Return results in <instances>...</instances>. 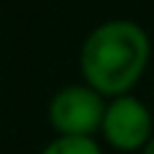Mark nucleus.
I'll use <instances>...</instances> for the list:
<instances>
[{
    "instance_id": "obj_5",
    "label": "nucleus",
    "mask_w": 154,
    "mask_h": 154,
    "mask_svg": "<svg viewBox=\"0 0 154 154\" xmlns=\"http://www.w3.org/2000/svg\"><path fill=\"white\" fill-rule=\"evenodd\" d=\"M139 154H154V136H152V141H149V144H146V146H144Z\"/></svg>"
},
{
    "instance_id": "obj_2",
    "label": "nucleus",
    "mask_w": 154,
    "mask_h": 154,
    "mask_svg": "<svg viewBox=\"0 0 154 154\" xmlns=\"http://www.w3.org/2000/svg\"><path fill=\"white\" fill-rule=\"evenodd\" d=\"M105 105L108 100L90 85H67L51 95L46 116L57 136H95L103 126Z\"/></svg>"
},
{
    "instance_id": "obj_1",
    "label": "nucleus",
    "mask_w": 154,
    "mask_h": 154,
    "mask_svg": "<svg viewBox=\"0 0 154 154\" xmlns=\"http://www.w3.org/2000/svg\"><path fill=\"white\" fill-rule=\"evenodd\" d=\"M152 59V41L141 23L113 18L85 36L80 46V72L85 85L105 100L128 95L144 77Z\"/></svg>"
},
{
    "instance_id": "obj_3",
    "label": "nucleus",
    "mask_w": 154,
    "mask_h": 154,
    "mask_svg": "<svg viewBox=\"0 0 154 154\" xmlns=\"http://www.w3.org/2000/svg\"><path fill=\"white\" fill-rule=\"evenodd\" d=\"M100 136L116 152L139 154L154 136V116L149 105L131 93L121 98H110L105 105Z\"/></svg>"
},
{
    "instance_id": "obj_4",
    "label": "nucleus",
    "mask_w": 154,
    "mask_h": 154,
    "mask_svg": "<svg viewBox=\"0 0 154 154\" xmlns=\"http://www.w3.org/2000/svg\"><path fill=\"white\" fill-rule=\"evenodd\" d=\"M41 154H103V146L95 136H54Z\"/></svg>"
}]
</instances>
